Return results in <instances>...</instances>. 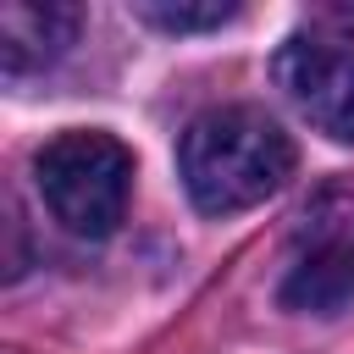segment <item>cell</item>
<instances>
[{"label":"cell","mask_w":354,"mask_h":354,"mask_svg":"<svg viewBox=\"0 0 354 354\" xmlns=\"http://www.w3.org/2000/svg\"><path fill=\"white\" fill-rule=\"evenodd\" d=\"M177 171L205 216H232L271 199L293 177V138L254 105H216L188 122Z\"/></svg>","instance_id":"6da1fadb"},{"label":"cell","mask_w":354,"mask_h":354,"mask_svg":"<svg viewBox=\"0 0 354 354\" xmlns=\"http://www.w3.org/2000/svg\"><path fill=\"white\" fill-rule=\"evenodd\" d=\"M33 183H39L44 210L72 238H111L116 221L127 216L133 155L122 138L100 127H72V133H55L33 155Z\"/></svg>","instance_id":"7a4b0ae2"},{"label":"cell","mask_w":354,"mask_h":354,"mask_svg":"<svg viewBox=\"0 0 354 354\" xmlns=\"http://www.w3.org/2000/svg\"><path fill=\"white\" fill-rule=\"evenodd\" d=\"M277 293L293 315L354 310V188H321L299 210Z\"/></svg>","instance_id":"3957f363"},{"label":"cell","mask_w":354,"mask_h":354,"mask_svg":"<svg viewBox=\"0 0 354 354\" xmlns=\"http://www.w3.org/2000/svg\"><path fill=\"white\" fill-rule=\"evenodd\" d=\"M271 77L315 133L354 144V33L337 28L288 33L271 61Z\"/></svg>","instance_id":"277c9868"},{"label":"cell","mask_w":354,"mask_h":354,"mask_svg":"<svg viewBox=\"0 0 354 354\" xmlns=\"http://www.w3.org/2000/svg\"><path fill=\"white\" fill-rule=\"evenodd\" d=\"M77 39V6L66 0H6L0 6V66L6 77L44 72Z\"/></svg>","instance_id":"5b68a950"},{"label":"cell","mask_w":354,"mask_h":354,"mask_svg":"<svg viewBox=\"0 0 354 354\" xmlns=\"http://www.w3.org/2000/svg\"><path fill=\"white\" fill-rule=\"evenodd\" d=\"M133 17L166 28V33H205L238 17L232 0H133Z\"/></svg>","instance_id":"8992f818"}]
</instances>
